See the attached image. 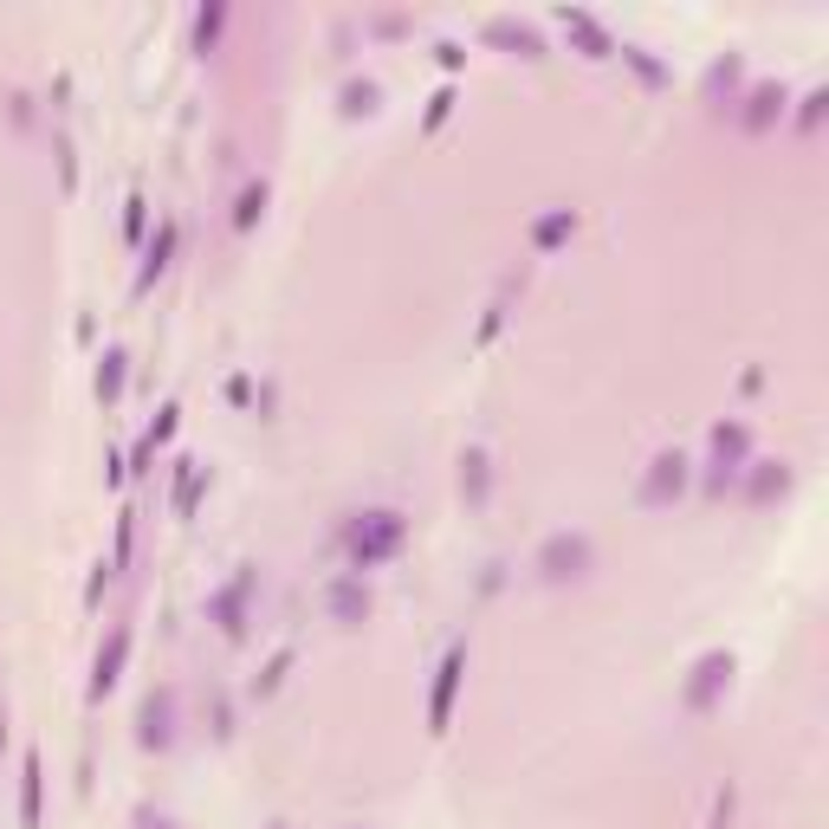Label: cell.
Masks as SVG:
<instances>
[{"mask_svg":"<svg viewBox=\"0 0 829 829\" xmlns=\"http://www.w3.org/2000/svg\"><path fill=\"white\" fill-rule=\"evenodd\" d=\"M777 111H784V91L777 84H752V98H746V111H739V130H771L777 124Z\"/></svg>","mask_w":829,"mask_h":829,"instance_id":"obj_10","label":"cell"},{"mask_svg":"<svg viewBox=\"0 0 829 829\" xmlns=\"http://www.w3.org/2000/svg\"><path fill=\"white\" fill-rule=\"evenodd\" d=\"M590 564H597V545H590L583 532H552V538L538 545V577H545V583L590 577Z\"/></svg>","mask_w":829,"mask_h":829,"instance_id":"obj_2","label":"cell"},{"mask_svg":"<svg viewBox=\"0 0 829 829\" xmlns=\"http://www.w3.org/2000/svg\"><path fill=\"white\" fill-rule=\"evenodd\" d=\"M376 104V84L363 78V84H344V111H370Z\"/></svg>","mask_w":829,"mask_h":829,"instance_id":"obj_22","label":"cell"},{"mask_svg":"<svg viewBox=\"0 0 829 829\" xmlns=\"http://www.w3.org/2000/svg\"><path fill=\"white\" fill-rule=\"evenodd\" d=\"M137 739L149 746V752H169V746H175V688H156L149 700H143Z\"/></svg>","mask_w":829,"mask_h":829,"instance_id":"obj_7","label":"cell"},{"mask_svg":"<svg viewBox=\"0 0 829 829\" xmlns=\"http://www.w3.org/2000/svg\"><path fill=\"white\" fill-rule=\"evenodd\" d=\"M461 674H467V648L454 641V648L441 655V668H434V693H428V733H447V719H454V693H461Z\"/></svg>","mask_w":829,"mask_h":829,"instance_id":"obj_3","label":"cell"},{"mask_svg":"<svg viewBox=\"0 0 829 829\" xmlns=\"http://www.w3.org/2000/svg\"><path fill=\"white\" fill-rule=\"evenodd\" d=\"M777 492H791V467H784V461H759V474L746 480V499L764 506V499H777Z\"/></svg>","mask_w":829,"mask_h":829,"instance_id":"obj_14","label":"cell"},{"mask_svg":"<svg viewBox=\"0 0 829 829\" xmlns=\"http://www.w3.org/2000/svg\"><path fill=\"white\" fill-rule=\"evenodd\" d=\"M733 824V791H719V804H713V829Z\"/></svg>","mask_w":829,"mask_h":829,"instance_id":"obj_25","label":"cell"},{"mask_svg":"<svg viewBox=\"0 0 829 829\" xmlns=\"http://www.w3.org/2000/svg\"><path fill=\"white\" fill-rule=\"evenodd\" d=\"M570 234H577V214H570V207H557V214H545V220L532 227L538 247H557V240H570Z\"/></svg>","mask_w":829,"mask_h":829,"instance_id":"obj_16","label":"cell"},{"mask_svg":"<svg viewBox=\"0 0 829 829\" xmlns=\"http://www.w3.org/2000/svg\"><path fill=\"white\" fill-rule=\"evenodd\" d=\"M0 733H7V719H0Z\"/></svg>","mask_w":829,"mask_h":829,"instance_id":"obj_27","label":"cell"},{"mask_svg":"<svg viewBox=\"0 0 829 829\" xmlns=\"http://www.w3.org/2000/svg\"><path fill=\"white\" fill-rule=\"evenodd\" d=\"M726 681H733V655H726V648H713V655H700V661H693V681H688V693H681V700H688L693 713H706V706L719 700V688H726Z\"/></svg>","mask_w":829,"mask_h":829,"instance_id":"obj_5","label":"cell"},{"mask_svg":"<svg viewBox=\"0 0 829 829\" xmlns=\"http://www.w3.org/2000/svg\"><path fill=\"white\" fill-rule=\"evenodd\" d=\"M143 829H175L169 817H143Z\"/></svg>","mask_w":829,"mask_h":829,"instance_id":"obj_26","label":"cell"},{"mask_svg":"<svg viewBox=\"0 0 829 829\" xmlns=\"http://www.w3.org/2000/svg\"><path fill=\"white\" fill-rule=\"evenodd\" d=\"M207 474L195 467V461H182V486H175V512H195V499H202Z\"/></svg>","mask_w":829,"mask_h":829,"instance_id":"obj_19","label":"cell"},{"mask_svg":"<svg viewBox=\"0 0 829 829\" xmlns=\"http://www.w3.org/2000/svg\"><path fill=\"white\" fill-rule=\"evenodd\" d=\"M220 20H227L220 7H207V13H202V26H195V33H202V46H214V33H220Z\"/></svg>","mask_w":829,"mask_h":829,"instance_id":"obj_24","label":"cell"},{"mask_svg":"<svg viewBox=\"0 0 829 829\" xmlns=\"http://www.w3.org/2000/svg\"><path fill=\"white\" fill-rule=\"evenodd\" d=\"M681 486H688V454H655L648 474H641V486H635V499H641V506H668Z\"/></svg>","mask_w":829,"mask_h":829,"instance_id":"obj_4","label":"cell"},{"mask_svg":"<svg viewBox=\"0 0 829 829\" xmlns=\"http://www.w3.org/2000/svg\"><path fill=\"white\" fill-rule=\"evenodd\" d=\"M486 486H492V467H486V454H480V447H467V454H461V492H467V499L480 506V499H486Z\"/></svg>","mask_w":829,"mask_h":829,"instance_id":"obj_15","label":"cell"},{"mask_svg":"<svg viewBox=\"0 0 829 829\" xmlns=\"http://www.w3.org/2000/svg\"><path fill=\"white\" fill-rule=\"evenodd\" d=\"M402 538H409V519H402V512H363V519L344 532L350 564H356V570H370V564L396 557V552H402Z\"/></svg>","mask_w":829,"mask_h":829,"instance_id":"obj_1","label":"cell"},{"mask_svg":"<svg viewBox=\"0 0 829 829\" xmlns=\"http://www.w3.org/2000/svg\"><path fill=\"white\" fill-rule=\"evenodd\" d=\"M39 791H46V771H39V752H26V771H20V824L39 829Z\"/></svg>","mask_w":829,"mask_h":829,"instance_id":"obj_12","label":"cell"},{"mask_svg":"<svg viewBox=\"0 0 829 829\" xmlns=\"http://www.w3.org/2000/svg\"><path fill=\"white\" fill-rule=\"evenodd\" d=\"M124 661H130V628H111V641L98 648V668H91V700H104L124 681Z\"/></svg>","mask_w":829,"mask_h":829,"instance_id":"obj_8","label":"cell"},{"mask_svg":"<svg viewBox=\"0 0 829 829\" xmlns=\"http://www.w3.org/2000/svg\"><path fill=\"white\" fill-rule=\"evenodd\" d=\"M247 597H253V570H240V577H234L227 590H214V597H207V616L220 622L227 635H240V616H247Z\"/></svg>","mask_w":829,"mask_h":829,"instance_id":"obj_9","label":"cell"},{"mask_svg":"<svg viewBox=\"0 0 829 829\" xmlns=\"http://www.w3.org/2000/svg\"><path fill=\"white\" fill-rule=\"evenodd\" d=\"M746 447H752L746 421H719V428H713V454H719V467L706 474V492H726V480H733L739 461H746Z\"/></svg>","mask_w":829,"mask_h":829,"instance_id":"obj_6","label":"cell"},{"mask_svg":"<svg viewBox=\"0 0 829 829\" xmlns=\"http://www.w3.org/2000/svg\"><path fill=\"white\" fill-rule=\"evenodd\" d=\"M175 240H182V234H175V220H162V227H156V240H149V260H143V279H137V285H156V279L169 273V260H175Z\"/></svg>","mask_w":829,"mask_h":829,"instance_id":"obj_11","label":"cell"},{"mask_svg":"<svg viewBox=\"0 0 829 829\" xmlns=\"http://www.w3.org/2000/svg\"><path fill=\"white\" fill-rule=\"evenodd\" d=\"M564 26H570V33H577V39H583V46H590V53H597V59H603V53H610V39H603V26H597V20H590V13H564Z\"/></svg>","mask_w":829,"mask_h":829,"instance_id":"obj_20","label":"cell"},{"mask_svg":"<svg viewBox=\"0 0 829 829\" xmlns=\"http://www.w3.org/2000/svg\"><path fill=\"white\" fill-rule=\"evenodd\" d=\"M824 104H829V91H810V98H804V117H797V124H804V130H810V124H817V117H824Z\"/></svg>","mask_w":829,"mask_h":829,"instance_id":"obj_23","label":"cell"},{"mask_svg":"<svg viewBox=\"0 0 829 829\" xmlns=\"http://www.w3.org/2000/svg\"><path fill=\"white\" fill-rule=\"evenodd\" d=\"M260 214H266V182H247L240 189V207H234V227H253Z\"/></svg>","mask_w":829,"mask_h":829,"instance_id":"obj_18","label":"cell"},{"mask_svg":"<svg viewBox=\"0 0 829 829\" xmlns=\"http://www.w3.org/2000/svg\"><path fill=\"white\" fill-rule=\"evenodd\" d=\"M98 396H104V402L124 396V350H104V363H98Z\"/></svg>","mask_w":829,"mask_h":829,"instance_id":"obj_17","label":"cell"},{"mask_svg":"<svg viewBox=\"0 0 829 829\" xmlns=\"http://www.w3.org/2000/svg\"><path fill=\"white\" fill-rule=\"evenodd\" d=\"M492 39H506V46H525V53H538L532 26H512V20H492Z\"/></svg>","mask_w":829,"mask_h":829,"instance_id":"obj_21","label":"cell"},{"mask_svg":"<svg viewBox=\"0 0 829 829\" xmlns=\"http://www.w3.org/2000/svg\"><path fill=\"white\" fill-rule=\"evenodd\" d=\"M325 603H331V616H338V622H363V610H370V590H363V583H350V577H338V583L325 590Z\"/></svg>","mask_w":829,"mask_h":829,"instance_id":"obj_13","label":"cell"}]
</instances>
